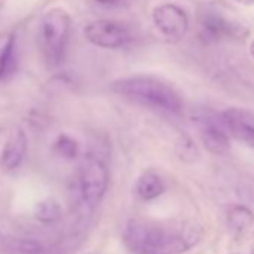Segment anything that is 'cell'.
I'll use <instances>...</instances> for the list:
<instances>
[{
  "mask_svg": "<svg viewBox=\"0 0 254 254\" xmlns=\"http://www.w3.org/2000/svg\"><path fill=\"white\" fill-rule=\"evenodd\" d=\"M35 217L45 224H53L62 217V206L56 199H44L35 208Z\"/></svg>",
  "mask_w": 254,
  "mask_h": 254,
  "instance_id": "5bb4252c",
  "label": "cell"
},
{
  "mask_svg": "<svg viewBox=\"0 0 254 254\" xmlns=\"http://www.w3.org/2000/svg\"><path fill=\"white\" fill-rule=\"evenodd\" d=\"M135 190H136V194L142 200H154V199L160 197L165 193L166 186H165V181L162 180V177L157 172L145 171L136 180Z\"/></svg>",
  "mask_w": 254,
  "mask_h": 254,
  "instance_id": "8fae6325",
  "label": "cell"
},
{
  "mask_svg": "<svg viewBox=\"0 0 254 254\" xmlns=\"http://www.w3.org/2000/svg\"><path fill=\"white\" fill-rule=\"evenodd\" d=\"M84 36L94 47L105 50H117L132 41L129 26L117 20L91 21L85 26Z\"/></svg>",
  "mask_w": 254,
  "mask_h": 254,
  "instance_id": "5b68a950",
  "label": "cell"
},
{
  "mask_svg": "<svg viewBox=\"0 0 254 254\" xmlns=\"http://www.w3.org/2000/svg\"><path fill=\"white\" fill-rule=\"evenodd\" d=\"M221 117L230 136L254 148V114L251 111L244 108H229Z\"/></svg>",
  "mask_w": 254,
  "mask_h": 254,
  "instance_id": "9c48e42d",
  "label": "cell"
},
{
  "mask_svg": "<svg viewBox=\"0 0 254 254\" xmlns=\"http://www.w3.org/2000/svg\"><path fill=\"white\" fill-rule=\"evenodd\" d=\"M250 53H251V56L254 57V41L250 44Z\"/></svg>",
  "mask_w": 254,
  "mask_h": 254,
  "instance_id": "ac0fdd59",
  "label": "cell"
},
{
  "mask_svg": "<svg viewBox=\"0 0 254 254\" xmlns=\"http://www.w3.org/2000/svg\"><path fill=\"white\" fill-rule=\"evenodd\" d=\"M227 226L233 233H244L253 223L254 214L244 205H233L227 211Z\"/></svg>",
  "mask_w": 254,
  "mask_h": 254,
  "instance_id": "4fadbf2b",
  "label": "cell"
},
{
  "mask_svg": "<svg viewBox=\"0 0 254 254\" xmlns=\"http://www.w3.org/2000/svg\"><path fill=\"white\" fill-rule=\"evenodd\" d=\"M241 27L217 11H205L199 18V38L205 42H217L229 36H239Z\"/></svg>",
  "mask_w": 254,
  "mask_h": 254,
  "instance_id": "ba28073f",
  "label": "cell"
},
{
  "mask_svg": "<svg viewBox=\"0 0 254 254\" xmlns=\"http://www.w3.org/2000/svg\"><path fill=\"white\" fill-rule=\"evenodd\" d=\"M196 126L199 130V136L205 148L215 156H223L230 148L229 132L226 129V124L223 121L221 114L215 115L211 112L200 114L196 117Z\"/></svg>",
  "mask_w": 254,
  "mask_h": 254,
  "instance_id": "8992f818",
  "label": "cell"
},
{
  "mask_svg": "<svg viewBox=\"0 0 254 254\" xmlns=\"http://www.w3.org/2000/svg\"><path fill=\"white\" fill-rule=\"evenodd\" d=\"M54 150L59 156L67 160H73L79 154V144L75 138L67 133H60L54 142Z\"/></svg>",
  "mask_w": 254,
  "mask_h": 254,
  "instance_id": "9a60e30c",
  "label": "cell"
},
{
  "mask_svg": "<svg viewBox=\"0 0 254 254\" xmlns=\"http://www.w3.org/2000/svg\"><path fill=\"white\" fill-rule=\"evenodd\" d=\"M17 66V39L12 35L0 50V82L6 81L15 72Z\"/></svg>",
  "mask_w": 254,
  "mask_h": 254,
  "instance_id": "7c38bea8",
  "label": "cell"
},
{
  "mask_svg": "<svg viewBox=\"0 0 254 254\" xmlns=\"http://www.w3.org/2000/svg\"><path fill=\"white\" fill-rule=\"evenodd\" d=\"M109 171L105 160L96 154H88L79 169V194L84 206L96 208L106 194Z\"/></svg>",
  "mask_w": 254,
  "mask_h": 254,
  "instance_id": "277c9868",
  "label": "cell"
},
{
  "mask_svg": "<svg viewBox=\"0 0 254 254\" xmlns=\"http://www.w3.org/2000/svg\"><path fill=\"white\" fill-rule=\"evenodd\" d=\"M251 254H254V250H253V251H251Z\"/></svg>",
  "mask_w": 254,
  "mask_h": 254,
  "instance_id": "d6986e66",
  "label": "cell"
},
{
  "mask_svg": "<svg viewBox=\"0 0 254 254\" xmlns=\"http://www.w3.org/2000/svg\"><path fill=\"white\" fill-rule=\"evenodd\" d=\"M72 29V18L67 11L62 8L50 9L41 21L39 27V44L45 59L59 64L66 54Z\"/></svg>",
  "mask_w": 254,
  "mask_h": 254,
  "instance_id": "3957f363",
  "label": "cell"
},
{
  "mask_svg": "<svg viewBox=\"0 0 254 254\" xmlns=\"http://www.w3.org/2000/svg\"><path fill=\"white\" fill-rule=\"evenodd\" d=\"M112 91L142 106L159 109L169 114H180L184 108L180 93L168 82L148 76L135 75L112 82Z\"/></svg>",
  "mask_w": 254,
  "mask_h": 254,
  "instance_id": "7a4b0ae2",
  "label": "cell"
},
{
  "mask_svg": "<svg viewBox=\"0 0 254 254\" xmlns=\"http://www.w3.org/2000/svg\"><path fill=\"white\" fill-rule=\"evenodd\" d=\"M123 238L133 254H180L199 242L200 232L194 227L168 232L157 224L132 220L127 223Z\"/></svg>",
  "mask_w": 254,
  "mask_h": 254,
  "instance_id": "6da1fadb",
  "label": "cell"
},
{
  "mask_svg": "<svg viewBox=\"0 0 254 254\" xmlns=\"http://www.w3.org/2000/svg\"><path fill=\"white\" fill-rule=\"evenodd\" d=\"M96 2L103 6H118L124 2V0H96Z\"/></svg>",
  "mask_w": 254,
  "mask_h": 254,
  "instance_id": "2e32d148",
  "label": "cell"
},
{
  "mask_svg": "<svg viewBox=\"0 0 254 254\" xmlns=\"http://www.w3.org/2000/svg\"><path fill=\"white\" fill-rule=\"evenodd\" d=\"M153 23L163 38L171 42H180L189 32L187 12L174 3H165L153 11Z\"/></svg>",
  "mask_w": 254,
  "mask_h": 254,
  "instance_id": "52a82bcc",
  "label": "cell"
},
{
  "mask_svg": "<svg viewBox=\"0 0 254 254\" xmlns=\"http://www.w3.org/2000/svg\"><path fill=\"white\" fill-rule=\"evenodd\" d=\"M238 3H242V5H251L254 3V0H236Z\"/></svg>",
  "mask_w": 254,
  "mask_h": 254,
  "instance_id": "e0dca14e",
  "label": "cell"
},
{
  "mask_svg": "<svg viewBox=\"0 0 254 254\" xmlns=\"http://www.w3.org/2000/svg\"><path fill=\"white\" fill-rule=\"evenodd\" d=\"M27 144L26 132L21 127H17L11 132L8 141L5 142L2 156H0V165L5 171H14L23 163L27 154Z\"/></svg>",
  "mask_w": 254,
  "mask_h": 254,
  "instance_id": "30bf717a",
  "label": "cell"
}]
</instances>
